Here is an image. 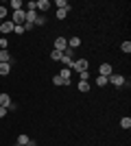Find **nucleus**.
<instances>
[{"mask_svg": "<svg viewBox=\"0 0 131 146\" xmlns=\"http://www.w3.org/2000/svg\"><path fill=\"white\" fill-rule=\"evenodd\" d=\"M24 20H26V11H24V9L13 11V15H11V22H13V24H24Z\"/></svg>", "mask_w": 131, "mask_h": 146, "instance_id": "f257e3e1", "label": "nucleus"}, {"mask_svg": "<svg viewBox=\"0 0 131 146\" xmlns=\"http://www.w3.org/2000/svg\"><path fill=\"white\" fill-rule=\"evenodd\" d=\"M87 66H90V63H87V59H76L74 63H72V70H74V72H85L87 70Z\"/></svg>", "mask_w": 131, "mask_h": 146, "instance_id": "f03ea898", "label": "nucleus"}, {"mask_svg": "<svg viewBox=\"0 0 131 146\" xmlns=\"http://www.w3.org/2000/svg\"><path fill=\"white\" fill-rule=\"evenodd\" d=\"M109 83H112L114 87H122L127 83V79L122 76V74H112V76H109Z\"/></svg>", "mask_w": 131, "mask_h": 146, "instance_id": "7ed1b4c3", "label": "nucleus"}, {"mask_svg": "<svg viewBox=\"0 0 131 146\" xmlns=\"http://www.w3.org/2000/svg\"><path fill=\"white\" fill-rule=\"evenodd\" d=\"M66 48H68V39H66V37H57V39H55V50L63 52Z\"/></svg>", "mask_w": 131, "mask_h": 146, "instance_id": "20e7f679", "label": "nucleus"}, {"mask_svg": "<svg viewBox=\"0 0 131 146\" xmlns=\"http://www.w3.org/2000/svg\"><path fill=\"white\" fill-rule=\"evenodd\" d=\"M98 74H100V76H112V74H114V70H112V66H109V63H100Z\"/></svg>", "mask_w": 131, "mask_h": 146, "instance_id": "39448f33", "label": "nucleus"}, {"mask_svg": "<svg viewBox=\"0 0 131 146\" xmlns=\"http://www.w3.org/2000/svg\"><path fill=\"white\" fill-rule=\"evenodd\" d=\"M0 33H2V35H7V33H13V22H11V20H5V22L0 24Z\"/></svg>", "mask_w": 131, "mask_h": 146, "instance_id": "423d86ee", "label": "nucleus"}, {"mask_svg": "<svg viewBox=\"0 0 131 146\" xmlns=\"http://www.w3.org/2000/svg\"><path fill=\"white\" fill-rule=\"evenodd\" d=\"M13 100L9 98V94H0V107H7L9 109V105H11Z\"/></svg>", "mask_w": 131, "mask_h": 146, "instance_id": "0eeeda50", "label": "nucleus"}, {"mask_svg": "<svg viewBox=\"0 0 131 146\" xmlns=\"http://www.w3.org/2000/svg\"><path fill=\"white\" fill-rule=\"evenodd\" d=\"M55 7H57V9H66V11H70V9H72V7L68 5V0H57Z\"/></svg>", "mask_w": 131, "mask_h": 146, "instance_id": "6e6552de", "label": "nucleus"}, {"mask_svg": "<svg viewBox=\"0 0 131 146\" xmlns=\"http://www.w3.org/2000/svg\"><path fill=\"white\" fill-rule=\"evenodd\" d=\"M79 46H81V39H79V37H72V39H68V48H79Z\"/></svg>", "mask_w": 131, "mask_h": 146, "instance_id": "1a4fd4ad", "label": "nucleus"}, {"mask_svg": "<svg viewBox=\"0 0 131 146\" xmlns=\"http://www.w3.org/2000/svg\"><path fill=\"white\" fill-rule=\"evenodd\" d=\"M53 83H55V85H70V81H66L63 76H59V74L53 76Z\"/></svg>", "mask_w": 131, "mask_h": 146, "instance_id": "9d476101", "label": "nucleus"}, {"mask_svg": "<svg viewBox=\"0 0 131 146\" xmlns=\"http://www.w3.org/2000/svg\"><path fill=\"white\" fill-rule=\"evenodd\" d=\"M37 9H39V11H48V9H50V0H39Z\"/></svg>", "mask_w": 131, "mask_h": 146, "instance_id": "9b49d317", "label": "nucleus"}, {"mask_svg": "<svg viewBox=\"0 0 131 146\" xmlns=\"http://www.w3.org/2000/svg\"><path fill=\"white\" fill-rule=\"evenodd\" d=\"M107 83H109V76H100V74L96 76V85H98V87H105Z\"/></svg>", "mask_w": 131, "mask_h": 146, "instance_id": "f8f14e48", "label": "nucleus"}, {"mask_svg": "<svg viewBox=\"0 0 131 146\" xmlns=\"http://www.w3.org/2000/svg\"><path fill=\"white\" fill-rule=\"evenodd\" d=\"M29 140H31V137H29V135H24V133L18 135V146H26V144H29Z\"/></svg>", "mask_w": 131, "mask_h": 146, "instance_id": "ddd939ff", "label": "nucleus"}, {"mask_svg": "<svg viewBox=\"0 0 131 146\" xmlns=\"http://www.w3.org/2000/svg\"><path fill=\"white\" fill-rule=\"evenodd\" d=\"M11 72V63H0V74L5 76V74Z\"/></svg>", "mask_w": 131, "mask_h": 146, "instance_id": "4468645a", "label": "nucleus"}, {"mask_svg": "<svg viewBox=\"0 0 131 146\" xmlns=\"http://www.w3.org/2000/svg\"><path fill=\"white\" fill-rule=\"evenodd\" d=\"M59 76H63L66 81H70V76H72V70H70V68H63L61 72H59Z\"/></svg>", "mask_w": 131, "mask_h": 146, "instance_id": "2eb2a0df", "label": "nucleus"}, {"mask_svg": "<svg viewBox=\"0 0 131 146\" xmlns=\"http://www.w3.org/2000/svg\"><path fill=\"white\" fill-rule=\"evenodd\" d=\"M9 7H11L13 11H20V9H22V2H20V0H11V2H9Z\"/></svg>", "mask_w": 131, "mask_h": 146, "instance_id": "dca6fc26", "label": "nucleus"}, {"mask_svg": "<svg viewBox=\"0 0 131 146\" xmlns=\"http://www.w3.org/2000/svg\"><path fill=\"white\" fill-rule=\"evenodd\" d=\"M120 50L129 55V52H131V42H122V44H120Z\"/></svg>", "mask_w": 131, "mask_h": 146, "instance_id": "f3484780", "label": "nucleus"}, {"mask_svg": "<svg viewBox=\"0 0 131 146\" xmlns=\"http://www.w3.org/2000/svg\"><path fill=\"white\" fill-rule=\"evenodd\" d=\"M13 33H15V35H22V33H24V24H13Z\"/></svg>", "mask_w": 131, "mask_h": 146, "instance_id": "a211bd4d", "label": "nucleus"}, {"mask_svg": "<svg viewBox=\"0 0 131 146\" xmlns=\"http://www.w3.org/2000/svg\"><path fill=\"white\" fill-rule=\"evenodd\" d=\"M79 92H90V83H87V81H81V83H79Z\"/></svg>", "mask_w": 131, "mask_h": 146, "instance_id": "6ab92c4d", "label": "nucleus"}, {"mask_svg": "<svg viewBox=\"0 0 131 146\" xmlns=\"http://www.w3.org/2000/svg\"><path fill=\"white\" fill-rule=\"evenodd\" d=\"M120 127H122V129H129L131 127V118H122V120H120Z\"/></svg>", "mask_w": 131, "mask_h": 146, "instance_id": "aec40b11", "label": "nucleus"}, {"mask_svg": "<svg viewBox=\"0 0 131 146\" xmlns=\"http://www.w3.org/2000/svg\"><path fill=\"white\" fill-rule=\"evenodd\" d=\"M66 15H68V11H66V9H57V20H63Z\"/></svg>", "mask_w": 131, "mask_h": 146, "instance_id": "412c9836", "label": "nucleus"}, {"mask_svg": "<svg viewBox=\"0 0 131 146\" xmlns=\"http://www.w3.org/2000/svg\"><path fill=\"white\" fill-rule=\"evenodd\" d=\"M50 59H55V61H61V52H59V50H53V52H50Z\"/></svg>", "mask_w": 131, "mask_h": 146, "instance_id": "4be33fe9", "label": "nucleus"}, {"mask_svg": "<svg viewBox=\"0 0 131 146\" xmlns=\"http://www.w3.org/2000/svg\"><path fill=\"white\" fill-rule=\"evenodd\" d=\"M61 55H63V57H68V59H72V57H74V50H72V48H66Z\"/></svg>", "mask_w": 131, "mask_h": 146, "instance_id": "5701e85b", "label": "nucleus"}, {"mask_svg": "<svg viewBox=\"0 0 131 146\" xmlns=\"http://www.w3.org/2000/svg\"><path fill=\"white\" fill-rule=\"evenodd\" d=\"M46 24V18L44 15H37V20H35V26H44Z\"/></svg>", "mask_w": 131, "mask_h": 146, "instance_id": "b1692460", "label": "nucleus"}, {"mask_svg": "<svg viewBox=\"0 0 131 146\" xmlns=\"http://www.w3.org/2000/svg\"><path fill=\"white\" fill-rule=\"evenodd\" d=\"M9 42H7V37H0V50H7Z\"/></svg>", "mask_w": 131, "mask_h": 146, "instance_id": "393cba45", "label": "nucleus"}, {"mask_svg": "<svg viewBox=\"0 0 131 146\" xmlns=\"http://www.w3.org/2000/svg\"><path fill=\"white\" fill-rule=\"evenodd\" d=\"M7 13H9V11H7V7H0V20H2V22L7 20Z\"/></svg>", "mask_w": 131, "mask_h": 146, "instance_id": "a878e982", "label": "nucleus"}, {"mask_svg": "<svg viewBox=\"0 0 131 146\" xmlns=\"http://www.w3.org/2000/svg\"><path fill=\"white\" fill-rule=\"evenodd\" d=\"M79 79H81V81H87V79H90V72H87V70H85V72H81V74H79Z\"/></svg>", "mask_w": 131, "mask_h": 146, "instance_id": "bb28decb", "label": "nucleus"}, {"mask_svg": "<svg viewBox=\"0 0 131 146\" xmlns=\"http://www.w3.org/2000/svg\"><path fill=\"white\" fill-rule=\"evenodd\" d=\"M7 111H9L7 107H0V118H5V116H7Z\"/></svg>", "mask_w": 131, "mask_h": 146, "instance_id": "cd10ccee", "label": "nucleus"}, {"mask_svg": "<svg viewBox=\"0 0 131 146\" xmlns=\"http://www.w3.org/2000/svg\"><path fill=\"white\" fill-rule=\"evenodd\" d=\"M26 146H37V142H35V140H29V144H26Z\"/></svg>", "mask_w": 131, "mask_h": 146, "instance_id": "c85d7f7f", "label": "nucleus"}, {"mask_svg": "<svg viewBox=\"0 0 131 146\" xmlns=\"http://www.w3.org/2000/svg\"><path fill=\"white\" fill-rule=\"evenodd\" d=\"M0 24H2V20H0Z\"/></svg>", "mask_w": 131, "mask_h": 146, "instance_id": "c756f323", "label": "nucleus"}]
</instances>
